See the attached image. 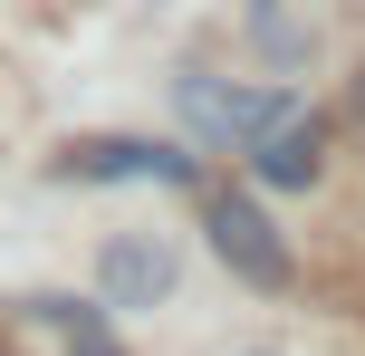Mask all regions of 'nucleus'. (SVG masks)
<instances>
[{"label": "nucleus", "mask_w": 365, "mask_h": 356, "mask_svg": "<svg viewBox=\"0 0 365 356\" xmlns=\"http://www.w3.org/2000/svg\"><path fill=\"white\" fill-rule=\"evenodd\" d=\"M317 164H327V126H317V116H298V106L250 145V173H259L269 193H308V183H317Z\"/></svg>", "instance_id": "nucleus-5"}, {"label": "nucleus", "mask_w": 365, "mask_h": 356, "mask_svg": "<svg viewBox=\"0 0 365 356\" xmlns=\"http://www.w3.org/2000/svg\"><path fill=\"white\" fill-rule=\"evenodd\" d=\"M212 250L231 260V280L289 289V241H279V222L259 203H240V193H212Z\"/></svg>", "instance_id": "nucleus-2"}, {"label": "nucleus", "mask_w": 365, "mask_h": 356, "mask_svg": "<svg viewBox=\"0 0 365 356\" xmlns=\"http://www.w3.org/2000/svg\"><path fill=\"white\" fill-rule=\"evenodd\" d=\"M173 96H182V126H192L212 154H250L259 135L289 116V96H279V87H221V77H202V68L182 77Z\"/></svg>", "instance_id": "nucleus-1"}, {"label": "nucleus", "mask_w": 365, "mask_h": 356, "mask_svg": "<svg viewBox=\"0 0 365 356\" xmlns=\"http://www.w3.org/2000/svg\"><path fill=\"white\" fill-rule=\"evenodd\" d=\"M250 29H259V49H269L279 68H289V58H308V19H298L289 0H259V19H250Z\"/></svg>", "instance_id": "nucleus-7"}, {"label": "nucleus", "mask_w": 365, "mask_h": 356, "mask_svg": "<svg viewBox=\"0 0 365 356\" xmlns=\"http://www.w3.org/2000/svg\"><path fill=\"white\" fill-rule=\"evenodd\" d=\"M173 280H182V260H173V241H164V231H115V241H106V260H96V289H106V308H154Z\"/></svg>", "instance_id": "nucleus-4"}, {"label": "nucleus", "mask_w": 365, "mask_h": 356, "mask_svg": "<svg viewBox=\"0 0 365 356\" xmlns=\"http://www.w3.org/2000/svg\"><path fill=\"white\" fill-rule=\"evenodd\" d=\"M68 183H192V154L145 145V135H87V145L58 154Z\"/></svg>", "instance_id": "nucleus-3"}, {"label": "nucleus", "mask_w": 365, "mask_h": 356, "mask_svg": "<svg viewBox=\"0 0 365 356\" xmlns=\"http://www.w3.org/2000/svg\"><path fill=\"white\" fill-rule=\"evenodd\" d=\"M38 318L68 337V356H115V337H106V318H96V308H77V299H38Z\"/></svg>", "instance_id": "nucleus-6"}]
</instances>
